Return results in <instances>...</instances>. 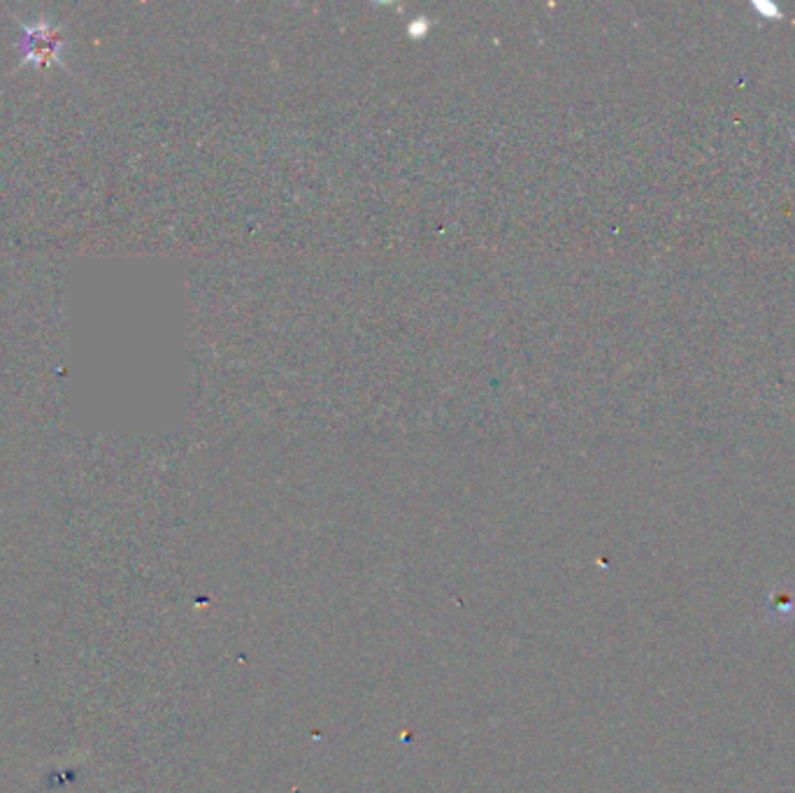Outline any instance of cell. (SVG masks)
Returning <instances> with one entry per match:
<instances>
[{"mask_svg": "<svg viewBox=\"0 0 795 793\" xmlns=\"http://www.w3.org/2000/svg\"><path fill=\"white\" fill-rule=\"evenodd\" d=\"M61 47H63V38L51 24H45V22L30 24V26L22 24V51H24L26 63H36V65L57 63L61 57Z\"/></svg>", "mask_w": 795, "mask_h": 793, "instance_id": "obj_1", "label": "cell"}]
</instances>
